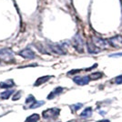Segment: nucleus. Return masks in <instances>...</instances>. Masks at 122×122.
<instances>
[{
  "instance_id": "1",
  "label": "nucleus",
  "mask_w": 122,
  "mask_h": 122,
  "mask_svg": "<svg viewBox=\"0 0 122 122\" xmlns=\"http://www.w3.org/2000/svg\"><path fill=\"white\" fill-rule=\"evenodd\" d=\"M0 59L5 62H13L15 60L14 53L10 48H2L0 49Z\"/></svg>"
},
{
  "instance_id": "2",
  "label": "nucleus",
  "mask_w": 122,
  "mask_h": 122,
  "mask_svg": "<svg viewBox=\"0 0 122 122\" xmlns=\"http://www.w3.org/2000/svg\"><path fill=\"white\" fill-rule=\"evenodd\" d=\"M72 43H73V46L75 47V49H76L77 52H79V53H82L84 49H83V39H82V37L80 36L79 34H76V36L73 37V39H72Z\"/></svg>"
},
{
  "instance_id": "3",
  "label": "nucleus",
  "mask_w": 122,
  "mask_h": 122,
  "mask_svg": "<svg viewBox=\"0 0 122 122\" xmlns=\"http://www.w3.org/2000/svg\"><path fill=\"white\" fill-rule=\"evenodd\" d=\"M92 43L97 46L98 49H104V48H107V46H109L108 41L102 39L98 36H93L92 37Z\"/></svg>"
},
{
  "instance_id": "4",
  "label": "nucleus",
  "mask_w": 122,
  "mask_h": 122,
  "mask_svg": "<svg viewBox=\"0 0 122 122\" xmlns=\"http://www.w3.org/2000/svg\"><path fill=\"white\" fill-rule=\"evenodd\" d=\"M60 109L59 108H48L43 111V117L44 118H55L59 115Z\"/></svg>"
},
{
  "instance_id": "5",
  "label": "nucleus",
  "mask_w": 122,
  "mask_h": 122,
  "mask_svg": "<svg viewBox=\"0 0 122 122\" xmlns=\"http://www.w3.org/2000/svg\"><path fill=\"white\" fill-rule=\"evenodd\" d=\"M18 54H19V56H21L22 57L27 58V59H33V58L36 57L35 52L32 50L31 48H29V47H26V48H25V49L21 50Z\"/></svg>"
},
{
  "instance_id": "6",
  "label": "nucleus",
  "mask_w": 122,
  "mask_h": 122,
  "mask_svg": "<svg viewBox=\"0 0 122 122\" xmlns=\"http://www.w3.org/2000/svg\"><path fill=\"white\" fill-rule=\"evenodd\" d=\"M108 41V44L113 47H122V36H115L111 37Z\"/></svg>"
},
{
  "instance_id": "7",
  "label": "nucleus",
  "mask_w": 122,
  "mask_h": 122,
  "mask_svg": "<svg viewBox=\"0 0 122 122\" xmlns=\"http://www.w3.org/2000/svg\"><path fill=\"white\" fill-rule=\"evenodd\" d=\"M48 48L53 53H56V54H58V55H66V53L63 46H59V45H56V44H50V45H48Z\"/></svg>"
},
{
  "instance_id": "8",
  "label": "nucleus",
  "mask_w": 122,
  "mask_h": 122,
  "mask_svg": "<svg viewBox=\"0 0 122 122\" xmlns=\"http://www.w3.org/2000/svg\"><path fill=\"white\" fill-rule=\"evenodd\" d=\"M89 80L90 79L88 76H75L73 78V81L79 86H85L86 84H88Z\"/></svg>"
},
{
  "instance_id": "9",
  "label": "nucleus",
  "mask_w": 122,
  "mask_h": 122,
  "mask_svg": "<svg viewBox=\"0 0 122 122\" xmlns=\"http://www.w3.org/2000/svg\"><path fill=\"white\" fill-rule=\"evenodd\" d=\"M86 47H87L88 53H90V54H97L100 51V49H98L97 46L92 43V41H87L86 42Z\"/></svg>"
},
{
  "instance_id": "10",
  "label": "nucleus",
  "mask_w": 122,
  "mask_h": 122,
  "mask_svg": "<svg viewBox=\"0 0 122 122\" xmlns=\"http://www.w3.org/2000/svg\"><path fill=\"white\" fill-rule=\"evenodd\" d=\"M62 91H63V87H61V86H57V87H56L53 91L51 92L50 94L47 96V99H52V98H54L55 97H56L57 95H59V94H61L62 93Z\"/></svg>"
},
{
  "instance_id": "11",
  "label": "nucleus",
  "mask_w": 122,
  "mask_h": 122,
  "mask_svg": "<svg viewBox=\"0 0 122 122\" xmlns=\"http://www.w3.org/2000/svg\"><path fill=\"white\" fill-rule=\"evenodd\" d=\"M52 76H41L39 78H37L36 79V81L35 82V86H40L42 84H44V83H46V81H48L49 79H50Z\"/></svg>"
},
{
  "instance_id": "12",
  "label": "nucleus",
  "mask_w": 122,
  "mask_h": 122,
  "mask_svg": "<svg viewBox=\"0 0 122 122\" xmlns=\"http://www.w3.org/2000/svg\"><path fill=\"white\" fill-rule=\"evenodd\" d=\"M14 86H15V82H14L13 79H8L6 81L0 83V87L1 88H9V87H12Z\"/></svg>"
},
{
  "instance_id": "13",
  "label": "nucleus",
  "mask_w": 122,
  "mask_h": 122,
  "mask_svg": "<svg viewBox=\"0 0 122 122\" xmlns=\"http://www.w3.org/2000/svg\"><path fill=\"white\" fill-rule=\"evenodd\" d=\"M13 93H14V90H12V89L5 90V91L2 92V93L0 94V98H2V99H7Z\"/></svg>"
},
{
  "instance_id": "14",
  "label": "nucleus",
  "mask_w": 122,
  "mask_h": 122,
  "mask_svg": "<svg viewBox=\"0 0 122 122\" xmlns=\"http://www.w3.org/2000/svg\"><path fill=\"white\" fill-rule=\"evenodd\" d=\"M91 114H92V108L91 107H86V108H85L83 110V112H82L81 114H80V117H88L91 116Z\"/></svg>"
},
{
  "instance_id": "15",
  "label": "nucleus",
  "mask_w": 122,
  "mask_h": 122,
  "mask_svg": "<svg viewBox=\"0 0 122 122\" xmlns=\"http://www.w3.org/2000/svg\"><path fill=\"white\" fill-rule=\"evenodd\" d=\"M39 120V115L38 114H33L26 118L25 122H36Z\"/></svg>"
},
{
  "instance_id": "16",
  "label": "nucleus",
  "mask_w": 122,
  "mask_h": 122,
  "mask_svg": "<svg viewBox=\"0 0 122 122\" xmlns=\"http://www.w3.org/2000/svg\"><path fill=\"white\" fill-rule=\"evenodd\" d=\"M102 76H103V73H101V72H95V73L91 74L88 77H89V79L96 80V79H98V78H101Z\"/></svg>"
},
{
  "instance_id": "17",
  "label": "nucleus",
  "mask_w": 122,
  "mask_h": 122,
  "mask_svg": "<svg viewBox=\"0 0 122 122\" xmlns=\"http://www.w3.org/2000/svg\"><path fill=\"white\" fill-rule=\"evenodd\" d=\"M44 101H36L35 103H33L31 106H29V108H36V107H38L42 106V105H44Z\"/></svg>"
},
{
  "instance_id": "18",
  "label": "nucleus",
  "mask_w": 122,
  "mask_h": 122,
  "mask_svg": "<svg viewBox=\"0 0 122 122\" xmlns=\"http://www.w3.org/2000/svg\"><path fill=\"white\" fill-rule=\"evenodd\" d=\"M35 102H36V99H35L34 96H32V95H29L28 97H26V99H25V103H26V104H28V103H32V104H33V103H35ZM32 104H31V105H32Z\"/></svg>"
},
{
  "instance_id": "19",
  "label": "nucleus",
  "mask_w": 122,
  "mask_h": 122,
  "mask_svg": "<svg viewBox=\"0 0 122 122\" xmlns=\"http://www.w3.org/2000/svg\"><path fill=\"white\" fill-rule=\"evenodd\" d=\"M82 104H76V105H73L71 106V108L73 109V111H76V110H78L79 108H81L82 107Z\"/></svg>"
},
{
  "instance_id": "20",
  "label": "nucleus",
  "mask_w": 122,
  "mask_h": 122,
  "mask_svg": "<svg viewBox=\"0 0 122 122\" xmlns=\"http://www.w3.org/2000/svg\"><path fill=\"white\" fill-rule=\"evenodd\" d=\"M21 97V91H17L15 93V95H14V97H13V100L15 101V100H18Z\"/></svg>"
},
{
  "instance_id": "21",
  "label": "nucleus",
  "mask_w": 122,
  "mask_h": 122,
  "mask_svg": "<svg viewBox=\"0 0 122 122\" xmlns=\"http://www.w3.org/2000/svg\"><path fill=\"white\" fill-rule=\"evenodd\" d=\"M115 82H116V84H118V85L122 84V75L117 76V77L115 78Z\"/></svg>"
},
{
  "instance_id": "22",
  "label": "nucleus",
  "mask_w": 122,
  "mask_h": 122,
  "mask_svg": "<svg viewBox=\"0 0 122 122\" xmlns=\"http://www.w3.org/2000/svg\"><path fill=\"white\" fill-rule=\"evenodd\" d=\"M81 70L80 69H74V70H71L70 72H68L67 74L68 75H72V74H75V73H78V72H80Z\"/></svg>"
},
{
  "instance_id": "23",
  "label": "nucleus",
  "mask_w": 122,
  "mask_h": 122,
  "mask_svg": "<svg viewBox=\"0 0 122 122\" xmlns=\"http://www.w3.org/2000/svg\"><path fill=\"white\" fill-rule=\"evenodd\" d=\"M109 56H113V57H116V56H122V53H117V54H113V55H110Z\"/></svg>"
},
{
  "instance_id": "24",
  "label": "nucleus",
  "mask_w": 122,
  "mask_h": 122,
  "mask_svg": "<svg viewBox=\"0 0 122 122\" xmlns=\"http://www.w3.org/2000/svg\"><path fill=\"white\" fill-rule=\"evenodd\" d=\"M97 122H110L108 119H103V120H98Z\"/></svg>"
},
{
  "instance_id": "25",
  "label": "nucleus",
  "mask_w": 122,
  "mask_h": 122,
  "mask_svg": "<svg viewBox=\"0 0 122 122\" xmlns=\"http://www.w3.org/2000/svg\"><path fill=\"white\" fill-rule=\"evenodd\" d=\"M68 122H73V121H68Z\"/></svg>"
}]
</instances>
